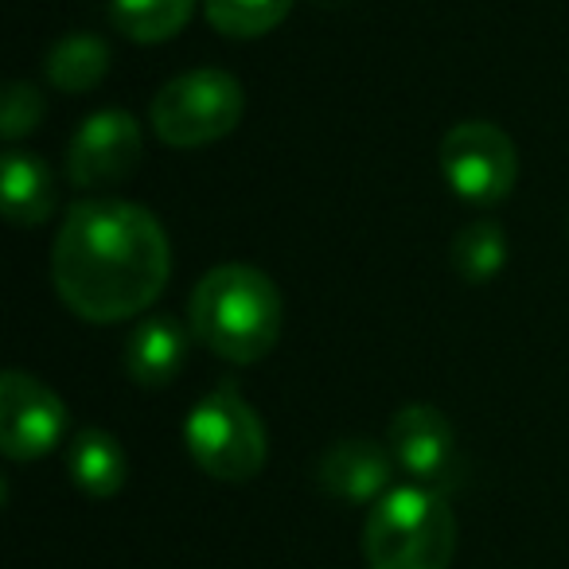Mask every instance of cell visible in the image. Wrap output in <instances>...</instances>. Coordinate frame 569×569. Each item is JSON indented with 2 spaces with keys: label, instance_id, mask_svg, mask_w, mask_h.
Wrapping results in <instances>:
<instances>
[{
  "label": "cell",
  "instance_id": "52a82bcc",
  "mask_svg": "<svg viewBox=\"0 0 569 569\" xmlns=\"http://www.w3.org/2000/svg\"><path fill=\"white\" fill-rule=\"evenodd\" d=\"M390 452H395V465L406 468L418 488L449 496L452 488L465 483L457 429L429 402H410L390 418Z\"/></svg>",
  "mask_w": 569,
  "mask_h": 569
},
{
  "label": "cell",
  "instance_id": "3957f363",
  "mask_svg": "<svg viewBox=\"0 0 569 569\" xmlns=\"http://www.w3.org/2000/svg\"><path fill=\"white\" fill-rule=\"evenodd\" d=\"M457 553V519L445 496L429 488H390L363 527L367 569H449Z\"/></svg>",
  "mask_w": 569,
  "mask_h": 569
},
{
  "label": "cell",
  "instance_id": "7a4b0ae2",
  "mask_svg": "<svg viewBox=\"0 0 569 569\" xmlns=\"http://www.w3.org/2000/svg\"><path fill=\"white\" fill-rule=\"evenodd\" d=\"M191 336L227 363H258L281 340L284 301L273 277L242 261L214 266L191 293Z\"/></svg>",
  "mask_w": 569,
  "mask_h": 569
},
{
  "label": "cell",
  "instance_id": "ba28073f",
  "mask_svg": "<svg viewBox=\"0 0 569 569\" xmlns=\"http://www.w3.org/2000/svg\"><path fill=\"white\" fill-rule=\"evenodd\" d=\"M67 406L48 382L28 371H4L0 379V449L9 460H40L63 441Z\"/></svg>",
  "mask_w": 569,
  "mask_h": 569
},
{
  "label": "cell",
  "instance_id": "30bf717a",
  "mask_svg": "<svg viewBox=\"0 0 569 569\" xmlns=\"http://www.w3.org/2000/svg\"><path fill=\"white\" fill-rule=\"evenodd\" d=\"M395 476V452L371 437H343L317 460V488L340 503H379Z\"/></svg>",
  "mask_w": 569,
  "mask_h": 569
},
{
  "label": "cell",
  "instance_id": "8992f818",
  "mask_svg": "<svg viewBox=\"0 0 569 569\" xmlns=\"http://www.w3.org/2000/svg\"><path fill=\"white\" fill-rule=\"evenodd\" d=\"M445 183L452 196L472 207H496L515 191L519 180V152L515 141L491 121H460L445 133L437 149Z\"/></svg>",
  "mask_w": 569,
  "mask_h": 569
},
{
  "label": "cell",
  "instance_id": "8fae6325",
  "mask_svg": "<svg viewBox=\"0 0 569 569\" xmlns=\"http://www.w3.org/2000/svg\"><path fill=\"white\" fill-rule=\"evenodd\" d=\"M183 363H188V332L176 317L157 312V317L141 320L126 340V375L144 390L176 382Z\"/></svg>",
  "mask_w": 569,
  "mask_h": 569
},
{
  "label": "cell",
  "instance_id": "e0dca14e",
  "mask_svg": "<svg viewBox=\"0 0 569 569\" xmlns=\"http://www.w3.org/2000/svg\"><path fill=\"white\" fill-rule=\"evenodd\" d=\"M297 0H203L207 24L230 40L266 36L293 12Z\"/></svg>",
  "mask_w": 569,
  "mask_h": 569
},
{
  "label": "cell",
  "instance_id": "7c38bea8",
  "mask_svg": "<svg viewBox=\"0 0 569 569\" xmlns=\"http://www.w3.org/2000/svg\"><path fill=\"white\" fill-rule=\"evenodd\" d=\"M0 191H4V219L12 227H43L56 214V176L36 152H24L9 144L4 152V172H0Z\"/></svg>",
  "mask_w": 569,
  "mask_h": 569
},
{
  "label": "cell",
  "instance_id": "9a60e30c",
  "mask_svg": "<svg viewBox=\"0 0 569 569\" xmlns=\"http://www.w3.org/2000/svg\"><path fill=\"white\" fill-rule=\"evenodd\" d=\"M196 0H110V20L133 43H164L188 28Z\"/></svg>",
  "mask_w": 569,
  "mask_h": 569
},
{
  "label": "cell",
  "instance_id": "9c48e42d",
  "mask_svg": "<svg viewBox=\"0 0 569 569\" xmlns=\"http://www.w3.org/2000/svg\"><path fill=\"white\" fill-rule=\"evenodd\" d=\"M144 137L133 113L98 110L79 126L67 152V180L74 188H113L141 164Z\"/></svg>",
  "mask_w": 569,
  "mask_h": 569
},
{
  "label": "cell",
  "instance_id": "2e32d148",
  "mask_svg": "<svg viewBox=\"0 0 569 569\" xmlns=\"http://www.w3.org/2000/svg\"><path fill=\"white\" fill-rule=\"evenodd\" d=\"M507 266V230L496 219H472L452 238V269L460 281L488 284Z\"/></svg>",
  "mask_w": 569,
  "mask_h": 569
},
{
  "label": "cell",
  "instance_id": "5bb4252c",
  "mask_svg": "<svg viewBox=\"0 0 569 569\" xmlns=\"http://www.w3.org/2000/svg\"><path fill=\"white\" fill-rule=\"evenodd\" d=\"M48 82L63 94H87L94 90L98 82L106 79L110 71V48L106 40L98 36H87V32H74V36H63L56 48L48 51Z\"/></svg>",
  "mask_w": 569,
  "mask_h": 569
},
{
  "label": "cell",
  "instance_id": "4fadbf2b",
  "mask_svg": "<svg viewBox=\"0 0 569 569\" xmlns=\"http://www.w3.org/2000/svg\"><path fill=\"white\" fill-rule=\"evenodd\" d=\"M67 472H71L74 488L82 496L113 499L129 480V460L113 433H106V429H82L67 445Z\"/></svg>",
  "mask_w": 569,
  "mask_h": 569
},
{
  "label": "cell",
  "instance_id": "5b68a950",
  "mask_svg": "<svg viewBox=\"0 0 569 569\" xmlns=\"http://www.w3.org/2000/svg\"><path fill=\"white\" fill-rule=\"evenodd\" d=\"M246 113V90L230 71L199 67L180 79L164 82L152 98V129L172 149H203L234 133Z\"/></svg>",
  "mask_w": 569,
  "mask_h": 569
},
{
  "label": "cell",
  "instance_id": "6da1fadb",
  "mask_svg": "<svg viewBox=\"0 0 569 569\" xmlns=\"http://www.w3.org/2000/svg\"><path fill=\"white\" fill-rule=\"evenodd\" d=\"M172 273L168 234L129 199H87L67 211L51 250V281L67 309L90 325L144 312Z\"/></svg>",
  "mask_w": 569,
  "mask_h": 569
},
{
  "label": "cell",
  "instance_id": "ac0fdd59",
  "mask_svg": "<svg viewBox=\"0 0 569 569\" xmlns=\"http://www.w3.org/2000/svg\"><path fill=\"white\" fill-rule=\"evenodd\" d=\"M43 94L32 87V82H12L4 90V113H0V137L9 144H17L20 137H28L36 126L43 121Z\"/></svg>",
  "mask_w": 569,
  "mask_h": 569
},
{
  "label": "cell",
  "instance_id": "277c9868",
  "mask_svg": "<svg viewBox=\"0 0 569 569\" xmlns=\"http://www.w3.org/2000/svg\"><path fill=\"white\" fill-rule=\"evenodd\" d=\"M183 445L188 457L203 468L211 480L246 483L266 468V426L258 410L234 390V382H219L211 395L191 406L183 421Z\"/></svg>",
  "mask_w": 569,
  "mask_h": 569
}]
</instances>
